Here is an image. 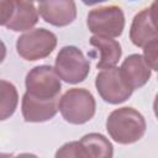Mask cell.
Segmentation results:
<instances>
[{
  "mask_svg": "<svg viewBox=\"0 0 158 158\" xmlns=\"http://www.w3.org/2000/svg\"><path fill=\"white\" fill-rule=\"evenodd\" d=\"M2 158H38L37 156L32 153H20L17 156H10V154H2Z\"/></svg>",
  "mask_w": 158,
  "mask_h": 158,
  "instance_id": "cell-19",
  "label": "cell"
},
{
  "mask_svg": "<svg viewBox=\"0 0 158 158\" xmlns=\"http://www.w3.org/2000/svg\"><path fill=\"white\" fill-rule=\"evenodd\" d=\"M106 130L115 142L130 144L143 137L146 132V120L136 109L121 107L109 115Z\"/></svg>",
  "mask_w": 158,
  "mask_h": 158,
  "instance_id": "cell-1",
  "label": "cell"
},
{
  "mask_svg": "<svg viewBox=\"0 0 158 158\" xmlns=\"http://www.w3.org/2000/svg\"><path fill=\"white\" fill-rule=\"evenodd\" d=\"M54 70L65 83L78 84L88 77L90 72V62L78 47L65 46L56 57Z\"/></svg>",
  "mask_w": 158,
  "mask_h": 158,
  "instance_id": "cell-3",
  "label": "cell"
},
{
  "mask_svg": "<svg viewBox=\"0 0 158 158\" xmlns=\"http://www.w3.org/2000/svg\"><path fill=\"white\" fill-rule=\"evenodd\" d=\"M149 15H151V19L154 26L158 28V1L152 2V5L149 6Z\"/></svg>",
  "mask_w": 158,
  "mask_h": 158,
  "instance_id": "cell-18",
  "label": "cell"
},
{
  "mask_svg": "<svg viewBox=\"0 0 158 158\" xmlns=\"http://www.w3.org/2000/svg\"><path fill=\"white\" fill-rule=\"evenodd\" d=\"M143 58L151 69L158 72V41L144 47Z\"/></svg>",
  "mask_w": 158,
  "mask_h": 158,
  "instance_id": "cell-17",
  "label": "cell"
},
{
  "mask_svg": "<svg viewBox=\"0 0 158 158\" xmlns=\"http://www.w3.org/2000/svg\"><path fill=\"white\" fill-rule=\"evenodd\" d=\"M57 46V36L46 28H35L21 35L16 41L20 57L26 60H37L48 57Z\"/></svg>",
  "mask_w": 158,
  "mask_h": 158,
  "instance_id": "cell-4",
  "label": "cell"
},
{
  "mask_svg": "<svg viewBox=\"0 0 158 158\" xmlns=\"http://www.w3.org/2000/svg\"><path fill=\"white\" fill-rule=\"evenodd\" d=\"M28 94L40 99H58L62 89L60 78L51 65H37L26 75Z\"/></svg>",
  "mask_w": 158,
  "mask_h": 158,
  "instance_id": "cell-7",
  "label": "cell"
},
{
  "mask_svg": "<svg viewBox=\"0 0 158 158\" xmlns=\"http://www.w3.org/2000/svg\"><path fill=\"white\" fill-rule=\"evenodd\" d=\"M54 158H86L85 152L79 141H73L63 144L57 152Z\"/></svg>",
  "mask_w": 158,
  "mask_h": 158,
  "instance_id": "cell-16",
  "label": "cell"
},
{
  "mask_svg": "<svg viewBox=\"0 0 158 158\" xmlns=\"http://www.w3.org/2000/svg\"><path fill=\"white\" fill-rule=\"evenodd\" d=\"M86 25L95 36L118 37L125 28V16L116 5L96 7L88 14Z\"/></svg>",
  "mask_w": 158,
  "mask_h": 158,
  "instance_id": "cell-6",
  "label": "cell"
},
{
  "mask_svg": "<svg viewBox=\"0 0 158 158\" xmlns=\"http://www.w3.org/2000/svg\"><path fill=\"white\" fill-rule=\"evenodd\" d=\"M95 107V99L86 89H69L59 100V111L63 118L73 125H81L91 120Z\"/></svg>",
  "mask_w": 158,
  "mask_h": 158,
  "instance_id": "cell-2",
  "label": "cell"
},
{
  "mask_svg": "<svg viewBox=\"0 0 158 158\" xmlns=\"http://www.w3.org/2000/svg\"><path fill=\"white\" fill-rule=\"evenodd\" d=\"M38 12L47 23L63 27L75 20L77 6L72 0L41 1L38 2Z\"/></svg>",
  "mask_w": 158,
  "mask_h": 158,
  "instance_id": "cell-10",
  "label": "cell"
},
{
  "mask_svg": "<svg viewBox=\"0 0 158 158\" xmlns=\"http://www.w3.org/2000/svg\"><path fill=\"white\" fill-rule=\"evenodd\" d=\"M0 23L12 31H26L38 21V10L31 1L2 0L0 1Z\"/></svg>",
  "mask_w": 158,
  "mask_h": 158,
  "instance_id": "cell-5",
  "label": "cell"
},
{
  "mask_svg": "<svg viewBox=\"0 0 158 158\" xmlns=\"http://www.w3.org/2000/svg\"><path fill=\"white\" fill-rule=\"evenodd\" d=\"M120 70L123 79L132 90L143 86L151 78V68L141 54L128 56L123 60Z\"/></svg>",
  "mask_w": 158,
  "mask_h": 158,
  "instance_id": "cell-12",
  "label": "cell"
},
{
  "mask_svg": "<svg viewBox=\"0 0 158 158\" xmlns=\"http://www.w3.org/2000/svg\"><path fill=\"white\" fill-rule=\"evenodd\" d=\"M130 40L135 46L142 48L158 41V28L151 19L149 7L143 9L133 17L130 28Z\"/></svg>",
  "mask_w": 158,
  "mask_h": 158,
  "instance_id": "cell-11",
  "label": "cell"
},
{
  "mask_svg": "<svg viewBox=\"0 0 158 158\" xmlns=\"http://www.w3.org/2000/svg\"><path fill=\"white\" fill-rule=\"evenodd\" d=\"M0 93H1V101H0V116L1 120H6L7 117H10L14 112L15 109L17 106V101H19V96H17V91L14 84L6 81V80H1L0 81Z\"/></svg>",
  "mask_w": 158,
  "mask_h": 158,
  "instance_id": "cell-15",
  "label": "cell"
},
{
  "mask_svg": "<svg viewBox=\"0 0 158 158\" xmlns=\"http://www.w3.org/2000/svg\"><path fill=\"white\" fill-rule=\"evenodd\" d=\"M90 44L96 48L100 53L99 62L96 63L98 69H109L114 68L115 64L118 62L122 54L121 44L112 38L101 37V36H93L90 38Z\"/></svg>",
  "mask_w": 158,
  "mask_h": 158,
  "instance_id": "cell-13",
  "label": "cell"
},
{
  "mask_svg": "<svg viewBox=\"0 0 158 158\" xmlns=\"http://www.w3.org/2000/svg\"><path fill=\"white\" fill-rule=\"evenodd\" d=\"M95 86L99 95L109 104H121L132 95L131 86L123 79L120 68H109L98 73Z\"/></svg>",
  "mask_w": 158,
  "mask_h": 158,
  "instance_id": "cell-8",
  "label": "cell"
},
{
  "mask_svg": "<svg viewBox=\"0 0 158 158\" xmlns=\"http://www.w3.org/2000/svg\"><path fill=\"white\" fill-rule=\"evenodd\" d=\"M59 110L58 99H40L25 93L21 111L26 122H44L54 117Z\"/></svg>",
  "mask_w": 158,
  "mask_h": 158,
  "instance_id": "cell-9",
  "label": "cell"
},
{
  "mask_svg": "<svg viewBox=\"0 0 158 158\" xmlns=\"http://www.w3.org/2000/svg\"><path fill=\"white\" fill-rule=\"evenodd\" d=\"M153 110H154L156 117L158 118V94L156 95V99H154V102H153Z\"/></svg>",
  "mask_w": 158,
  "mask_h": 158,
  "instance_id": "cell-20",
  "label": "cell"
},
{
  "mask_svg": "<svg viewBox=\"0 0 158 158\" xmlns=\"http://www.w3.org/2000/svg\"><path fill=\"white\" fill-rule=\"evenodd\" d=\"M86 158H112L114 147L111 142L100 133L85 135L80 141Z\"/></svg>",
  "mask_w": 158,
  "mask_h": 158,
  "instance_id": "cell-14",
  "label": "cell"
}]
</instances>
